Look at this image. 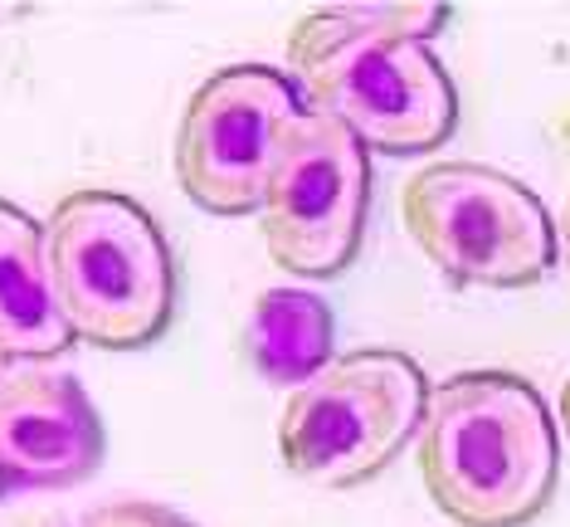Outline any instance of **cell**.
<instances>
[{
  "mask_svg": "<svg viewBox=\"0 0 570 527\" xmlns=\"http://www.w3.org/2000/svg\"><path fill=\"white\" fill-rule=\"evenodd\" d=\"M49 284L73 342L132 352L157 342L176 308L161 225L118 191H73L45 221Z\"/></svg>",
  "mask_w": 570,
  "mask_h": 527,
  "instance_id": "cell-3",
  "label": "cell"
},
{
  "mask_svg": "<svg viewBox=\"0 0 570 527\" xmlns=\"http://www.w3.org/2000/svg\"><path fill=\"white\" fill-rule=\"evenodd\" d=\"M69 342L49 284L45 221L0 201V362H55Z\"/></svg>",
  "mask_w": 570,
  "mask_h": 527,
  "instance_id": "cell-9",
  "label": "cell"
},
{
  "mask_svg": "<svg viewBox=\"0 0 570 527\" xmlns=\"http://www.w3.org/2000/svg\"><path fill=\"white\" fill-rule=\"evenodd\" d=\"M79 527H196V523H186L180 513L157 508V504H108V508L88 513Z\"/></svg>",
  "mask_w": 570,
  "mask_h": 527,
  "instance_id": "cell-11",
  "label": "cell"
},
{
  "mask_svg": "<svg viewBox=\"0 0 570 527\" xmlns=\"http://www.w3.org/2000/svg\"><path fill=\"white\" fill-rule=\"evenodd\" d=\"M336 323L332 308L307 289H268L258 293L244 318V357L254 377L268 386H303L332 362Z\"/></svg>",
  "mask_w": 570,
  "mask_h": 527,
  "instance_id": "cell-10",
  "label": "cell"
},
{
  "mask_svg": "<svg viewBox=\"0 0 570 527\" xmlns=\"http://www.w3.org/2000/svg\"><path fill=\"white\" fill-rule=\"evenodd\" d=\"M366 205L371 152L346 127L307 108L258 205V235L268 260L297 279L346 274L366 235Z\"/></svg>",
  "mask_w": 570,
  "mask_h": 527,
  "instance_id": "cell-7",
  "label": "cell"
},
{
  "mask_svg": "<svg viewBox=\"0 0 570 527\" xmlns=\"http://www.w3.org/2000/svg\"><path fill=\"white\" fill-rule=\"evenodd\" d=\"M424 401L430 381L405 352L332 357L283 401L278 459L313 488H356L420 435Z\"/></svg>",
  "mask_w": 570,
  "mask_h": 527,
  "instance_id": "cell-5",
  "label": "cell"
},
{
  "mask_svg": "<svg viewBox=\"0 0 570 527\" xmlns=\"http://www.w3.org/2000/svg\"><path fill=\"white\" fill-rule=\"evenodd\" d=\"M303 113V94L268 64L210 74L176 127L180 191L210 215H258Z\"/></svg>",
  "mask_w": 570,
  "mask_h": 527,
  "instance_id": "cell-6",
  "label": "cell"
},
{
  "mask_svg": "<svg viewBox=\"0 0 570 527\" xmlns=\"http://www.w3.org/2000/svg\"><path fill=\"white\" fill-rule=\"evenodd\" d=\"M420 479L459 527H527L556 498L561 440L541 391L512 371H459L430 386L414 435Z\"/></svg>",
  "mask_w": 570,
  "mask_h": 527,
  "instance_id": "cell-2",
  "label": "cell"
},
{
  "mask_svg": "<svg viewBox=\"0 0 570 527\" xmlns=\"http://www.w3.org/2000/svg\"><path fill=\"white\" fill-rule=\"evenodd\" d=\"M561 430L570 435V381L561 386Z\"/></svg>",
  "mask_w": 570,
  "mask_h": 527,
  "instance_id": "cell-13",
  "label": "cell"
},
{
  "mask_svg": "<svg viewBox=\"0 0 570 527\" xmlns=\"http://www.w3.org/2000/svg\"><path fill=\"white\" fill-rule=\"evenodd\" d=\"M556 240H561V264H566V274H570V196L561 205V221H556Z\"/></svg>",
  "mask_w": 570,
  "mask_h": 527,
  "instance_id": "cell-12",
  "label": "cell"
},
{
  "mask_svg": "<svg viewBox=\"0 0 570 527\" xmlns=\"http://www.w3.org/2000/svg\"><path fill=\"white\" fill-rule=\"evenodd\" d=\"M102 465V420L49 362H0V488H73Z\"/></svg>",
  "mask_w": 570,
  "mask_h": 527,
  "instance_id": "cell-8",
  "label": "cell"
},
{
  "mask_svg": "<svg viewBox=\"0 0 570 527\" xmlns=\"http://www.w3.org/2000/svg\"><path fill=\"white\" fill-rule=\"evenodd\" d=\"M400 221L439 274L469 289H531L561 260L531 186L483 162H434L400 191Z\"/></svg>",
  "mask_w": 570,
  "mask_h": 527,
  "instance_id": "cell-4",
  "label": "cell"
},
{
  "mask_svg": "<svg viewBox=\"0 0 570 527\" xmlns=\"http://www.w3.org/2000/svg\"><path fill=\"white\" fill-rule=\"evenodd\" d=\"M449 25V6H322L288 35V69L303 103L356 137L366 152L420 157L459 127V94L430 40Z\"/></svg>",
  "mask_w": 570,
  "mask_h": 527,
  "instance_id": "cell-1",
  "label": "cell"
}]
</instances>
